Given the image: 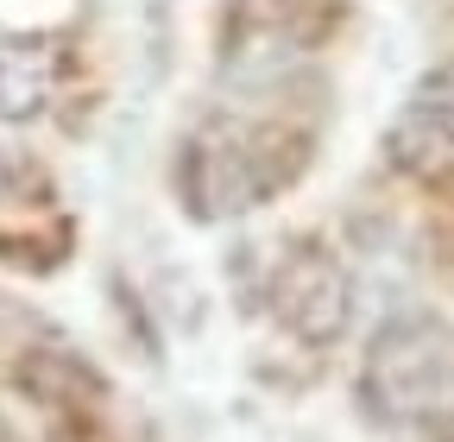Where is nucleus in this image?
Masks as SVG:
<instances>
[{
    "instance_id": "20e7f679",
    "label": "nucleus",
    "mask_w": 454,
    "mask_h": 442,
    "mask_svg": "<svg viewBox=\"0 0 454 442\" xmlns=\"http://www.w3.org/2000/svg\"><path fill=\"white\" fill-rule=\"evenodd\" d=\"M271 310L297 342L309 348L334 342L348 328V272H340V259L316 241H297L271 272Z\"/></svg>"
},
{
    "instance_id": "7ed1b4c3",
    "label": "nucleus",
    "mask_w": 454,
    "mask_h": 442,
    "mask_svg": "<svg viewBox=\"0 0 454 442\" xmlns=\"http://www.w3.org/2000/svg\"><path fill=\"white\" fill-rule=\"evenodd\" d=\"M334 20H340L334 0H227V20H221L227 64L265 76L278 64H291L297 51L322 44Z\"/></svg>"
},
{
    "instance_id": "f03ea898",
    "label": "nucleus",
    "mask_w": 454,
    "mask_h": 442,
    "mask_svg": "<svg viewBox=\"0 0 454 442\" xmlns=\"http://www.w3.org/2000/svg\"><path fill=\"white\" fill-rule=\"evenodd\" d=\"M360 392H366L372 417H385L397 430H423L429 442H454V335H448V322L429 310L391 316L366 348Z\"/></svg>"
},
{
    "instance_id": "423d86ee",
    "label": "nucleus",
    "mask_w": 454,
    "mask_h": 442,
    "mask_svg": "<svg viewBox=\"0 0 454 442\" xmlns=\"http://www.w3.org/2000/svg\"><path fill=\"white\" fill-rule=\"evenodd\" d=\"M64 51L38 32H0V121H32L57 89Z\"/></svg>"
},
{
    "instance_id": "0eeeda50",
    "label": "nucleus",
    "mask_w": 454,
    "mask_h": 442,
    "mask_svg": "<svg viewBox=\"0 0 454 442\" xmlns=\"http://www.w3.org/2000/svg\"><path fill=\"white\" fill-rule=\"evenodd\" d=\"M0 209H51V178L26 152H0Z\"/></svg>"
},
{
    "instance_id": "39448f33",
    "label": "nucleus",
    "mask_w": 454,
    "mask_h": 442,
    "mask_svg": "<svg viewBox=\"0 0 454 442\" xmlns=\"http://www.w3.org/2000/svg\"><path fill=\"white\" fill-rule=\"evenodd\" d=\"M385 146H391V164H404V171H442V164H454V64H442L417 83L404 114L391 121Z\"/></svg>"
},
{
    "instance_id": "f257e3e1",
    "label": "nucleus",
    "mask_w": 454,
    "mask_h": 442,
    "mask_svg": "<svg viewBox=\"0 0 454 442\" xmlns=\"http://www.w3.org/2000/svg\"><path fill=\"white\" fill-rule=\"evenodd\" d=\"M303 164H309L303 133L278 127V121H253V114H215L184 146V171H177L184 209L196 221H227L240 209L271 202Z\"/></svg>"
}]
</instances>
